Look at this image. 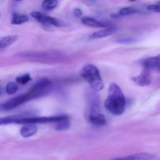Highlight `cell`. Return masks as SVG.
Masks as SVG:
<instances>
[{
    "mask_svg": "<svg viewBox=\"0 0 160 160\" xmlns=\"http://www.w3.org/2000/svg\"><path fill=\"white\" fill-rule=\"evenodd\" d=\"M126 98L121 88L116 83L110 84L108 96L105 101V107L110 113L120 116L126 109Z\"/></svg>",
    "mask_w": 160,
    "mask_h": 160,
    "instance_id": "obj_1",
    "label": "cell"
},
{
    "mask_svg": "<svg viewBox=\"0 0 160 160\" xmlns=\"http://www.w3.org/2000/svg\"><path fill=\"white\" fill-rule=\"evenodd\" d=\"M81 75L95 92H99L104 88V83L98 69L93 64H87L81 70Z\"/></svg>",
    "mask_w": 160,
    "mask_h": 160,
    "instance_id": "obj_2",
    "label": "cell"
},
{
    "mask_svg": "<svg viewBox=\"0 0 160 160\" xmlns=\"http://www.w3.org/2000/svg\"><path fill=\"white\" fill-rule=\"evenodd\" d=\"M52 81L48 78H42L38 81L24 95L28 102L31 101L34 98H38L46 95L52 90Z\"/></svg>",
    "mask_w": 160,
    "mask_h": 160,
    "instance_id": "obj_3",
    "label": "cell"
},
{
    "mask_svg": "<svg viewBox=\"0 0 160 160\" xmlns=\"http://www.w3.org/2000/svg\"><path fill=\"white\" fill-rule=\"evenodd\" d=\"M86 113V120L95 126H104L106 123V117L100 112L98 106H89Z\"/></svg>",
    "mask_w": 160,
    "mask_h": 160,
    "instance_id": "obj_4",
    "label": "cell"
},
{
    "mask_svg": "<svg viewBox=\"0 0 160 160\" xmlns=\"http://www.w3.org/2000/svg\"><path fill=\"white\" fill-rule=\"evenodd\" d=\"M17 56L25 59H31L36 61H55L56 60V54H51L49 52H23L17 54Z\"/></svg>",
    "mask_w": 160,
    "mask_h": 160,
    "instance_id": "obj_5",
    "label": "cell"
},
{
    "mask_svg": "<svg viewBox=\"0 0 160 160\" xmlns=\"http://www.w3.org/2000/svg\"><path fill=\"white\" fill-rule=\"evenodd\" d=\"M31 17L37 20L38 22L41 23L42 24L47 25V26H55V27H62V24L59 20L53 17L47 16L42 12L38 11H33L31 12Z\"/></svg>",
    "mask_w": 160,
    "mask_h": 160,
    "instance_id": "obj_6",
    "label": "cell"
},
{
    "mask_svg": "<svg viewBox=\"0 0 160 160\" xmlns=\"http://www.w3.org/2000/svg\"><path fill=\"white\" fill-rule=\"evenodd\" d=\"M81 22L83 24L86 26L91 27V28H106L112 27L111 24L104 21H99V20H95V18L89 17H84L81 18Z\"/></svg>",
    "mask_w": 160,
    "mask_h": 160,
    "instance_id": "obj_7",
    "label": "cell"
},
{
    "mask_svg": "<svg viewBox=\"0 0 160 160\" xmlns=\"http://www.w3.org/2000/svg\"><path fill=\"white\" fill-rule=\"evenodd\" d=\"M27 98L25 97V95H20L19 96L15 97V98H12L9 101L6 102V103L2 105V108L5 110H9V109H12L14 108H17V106H20V105L23 104V103L27 102Z\"/></svg>",
    "mask_w": 160,
    "mask_h": 160,
    "instance_id": "obj_8",
    "label": "cell"
},
{
    "mask_svg": "<svg viewBox=\"0 0 160 160\" xmlns=\"http://www.w3.org/2000/svg\"><path fill=\"white\" fill-rule=\"evenodd\" d=\"M155 155L150 154L148 152H140L136 154L130 155V156H123L120 158H114L110 160H153L155 159Z\"/></svg>",
    "mask_w": 160,
    "mask_h": 160,
    "instance_id": "obj_9",
    "label": "cell"
},
{
    "mask_svg": "<svg viewBox=\"0 0 160 160\" xmlns=\"http://www.w3.org/2000/svg\"><path fill=\"white\" fill-rule=\"evenodd\" d=\"M140 64L147 70H150L152 69L157 70L160 67V54L158 55L157 56H154V57L146 58V59H143L142 62H140Z\"/></svg>",
    "mask_w": 160,
    "mask_h": 160,
    "instance_id": "obj_10",
    "label": "cell"
},
{
    "mask_svg": "<svg viewBox=\"0 0 160 160\" xmlns=\"http://www.w3.org/2000/svg\"><path fill=\"white\" fill-rule=\"evenodd\" d=\"M132 81L135 83L136 84L139 86H148L151 83V78H150L149 70H145V71L142 74L138 76L133 77Z\"/></svg>",
    "mask_w": 160,
    "mask_h": 160,
    "instance_id": "obj_11",
    "label": "cell"
},
{
    "mask_svg": "<svg viewBox=\"0 0 160 160\" xmlns=\"http://www.w3.org/2000/svg\"><path fill=\"white\" fill-rule=\"evenodd\" d=\"M38 128L35 124H26L20 129V135L25 138H28L30 137H32L33 135L37 133Z\"/></svg>",
    "mask_w": 160,
    "mask_h": 160,
    "instance_id": "obj_12",
    "label": "cell"
},
{
    "mask_svg": "<svg viewBox=\"0 0 160 160\" xmlns=\"http://www.w3.org/2000/svg\"><path fill=\"white\" fill-rule=\"evenodd\" d=\"M116 29L113 27H110V28H106L104 29L101 30V31H98L96 32L93 33L91 35V38L92 39H99L103 38L108 37V36L111 35L115 32Z\"/></svg>",
    "mask_w": 160,
    "mask_h": 160,
    "instance_id": "obj_13",
    "label": "cell"
},
{
    "mask_svg": "<svg viewBox=\"0 0 160 160\" xmlns=\"http://www.w3.org/2000/svg\"><path fill=\"white\" fill-rule=\"evenodd\" d=\"M70 119H69V117L67 116H66L65 118H63L62 120L55 123V129L59 131H67V130H68L70 128Z\"/></svg>",
    "mask_w": 160,
    "mask_h": 160,
    "instance_id": "obj_14",
    "label": "cell"
},
{
    "mask_svg": "<svg viewBox=\"0 0 160 160\" xmlns=\"http://www.w3.org/2000/svg\"><path fill=\"white\" fill-rule=\"evenodd\" d=\"M17 38H18V36L15 35V34L8 35L0 39V48H4L9 46L12 44H13L17 40Z\"/></svg>",
    "mask_w": 160,
    "mask_h": 160,
    "instance_id": "obj_15",
    "label": "cell"
},
{
    "mask_svg": "<svg viewBox=\"0 0 160 160\" xmlns=\"http://www.w3.org/2000/svg\"><path fill=\"white\" fill-rule=\"evenodd\" d=\"M29 20V18L27 15H23V14H17L14 13L12 15V20H11V23L14 25L21 24V23H24Z\"/></svg>",
    "mask_w": 160,
    "mask_h": 160,
    "instance_id": "obj_16",
    "label": "cell"
},
{
    "mask_svg": "<svg viewBox=\"0 0 160 160\" xmlns=\"http://www.w3.org/2000/svg\"><path fill=\"white\" fill-rule=\"evenodd\" d=\"M21 116L22 115H14L6 117H0V126L11 124V123H17V121L21 117Z\"/></svg>",
    "mask_w": 160,
    "mask_h": 160,
    "instance_id": "obj_17",
    "label": "cell"
},
{
    "mask_svg": "<svg viewBox=\"0 0 160 160\" xmlns=\"http://www.w3.org/2000/svg\"><path fill=\"white\" fill-rule=\"evenodd\" d=\"M58 6L57 0H45L42 4V9L45 10H52Z\"/></svg>",
    "mask_w": 160,
    "mask_h": 160,
    "instance_id": "obj_18",
    "label": "cell"
},
{
    "mask_svg": "<svg viewBox=\"0 0 160 160\" xmlns=\"http://www.w3.org/2000/svg\"><path fill=\"white\" fill-rule=\"evenodd\" d=\"M18 90V84L15 82H9L6 86V92L9 95L16 93Z\"/></svg>",
    "mask_w": 160,
    "mask_h": 160,
    "instance_id": "obj_19",
    "label": "cell"
},
{
    "mask_svg": "<svg viewBox=\"0 0 160 160\" xmlns=\"http://www.w3.org/2000/svg\"><path fill=\"white\" fill-rule=\"evenodd\" d=\"M138 12V11L133 7H123L120 9L119 13H120V16H128L137 13Z\"/></svg>",
    "mask_w": 160,
    "mask_h": 160,
    "instance_id": "obj_20",
    "label": "cell"
},
{
    "mask_svg": "<svg viewBox=\"0 0 160 160\" xmlns=\"http://www.w3.org/2000/svg\"><path fill=\"white\" fill-rule=\"evenodd\" d=\"M31 81V77L29 73H25V74L20 75V76L17 77V78H16V81H17V83H18V84H26Z\"/></svg>",
    "mask_w": 160,
    "mask_h": 160,
    "instance_id": "obj_21",
    "label": "cell"
},
{
    "mask_svg": "<svg viewBox=\"0 0 160 160\" xmlns=\"http://www.w3.org/2000/svg\"><path fill=\"white\" fill-rule=\"evenodd\" d=\"M147 9L148 10L153 11V12H160V4H152L149 5V6H147Z\"/></svg>",
    "mask_w": 160,
    "mask_h": 160,
    "instance_id": "obj_22",
    "label": "cell"
},
{
    "mask_svg": "<svg viewBox=\"0 0 160 160\" xmlns=\"http://www.w3.org/2000/svg\"><path fill=\"white\" fill-rule=\"evenodd\" d=\"M134 41L133 38H120L117 40V42H121V43H131Z\"/></svg>",
    "mask_w": 160,
    "mask_h": 160,
    "instance_id": "obj_23",
    "label": "cell"
},
{
    "mask_svg": "<svg viewBox=\"0 0 160 160\" xmlns=\"http://www.w3.org/2000/svg\"><path fill=\"white\" fill-rule=\"evenodd\" d=\"M73 14H74L75 17H81V15H82V12H81V10L80 9L76 8V9H74V10H73Z\"/></svg>",
    "mask_w": 160,
    "mask_h": 160,
    "instance_id": "obj_24",
    "label": "cell"
},
{
    "mask_svg": "<svg viewBox=\"0 0 160 160\" xmlns=\"http://www.w3.org/2000/svg\"><path fill=\"white\" fill-rule=\"evenodd\" d=\"M1 95H2V89L1 88H0V96H1Z\"/></svg>",
    "mask_w": 160,
    "mask_h": 160,
    "instance_id": "obj_25",
    "label": "cell"
},
{
    "mask_svg": "<svg viewBox=\"0 0 160 160\" xmlns=\"http://www.w3.org/2000/svg\"><path fill=\"white\" fill-rule=\"evenodd\" d=\"M90 1L91 2H95V1H96V0H90Z\"/></svg>",
    "mask_w": 160,
    "mask_h": 160,
    "instance_id": "obj_26",
    "label": "cell"
},
{
    "mask_svg": "<svg viewBox=\"0 0 160 160\" xmlns=\"http://www.w3.org/2000/svg\"><path fill=\"white\" fill-rule=\"evenodd\" d=\"M15 1H20V0H15Z\"/></svg>",
    "mask_w": 160,
    "mask_h": 160,
    "instance_id": "obj_27",
    "label": "cell"
},
{
    "mask_svg": "<svg viewBox=\"0 0 160 160\" xmlns=\"http://www.w3.org/2000/svg\"><path fill=\"white\" fill-rule=\"evenodd\" d=\"M0 17H1V14H0Z\"/></svg>",
    "mask_w": 160,
    "mask_h": 160,
    "instance_id": "obj_28",
    "label": "cell"
},
{
    "mask_svg": "<svg viewBox=\"0 0 160 160\" xmlns=\"http://www.w3.org/2000/svg\"><path fill=\"white\" fill-rule=\"evenodd\" d=\"M159 4H160V2H159Z\"/></svg>",
    "mask_w": 160,
    "mask_h": 160,
    "instance_id": "obj_29",
    "label": "cell"
}]
</instances>
